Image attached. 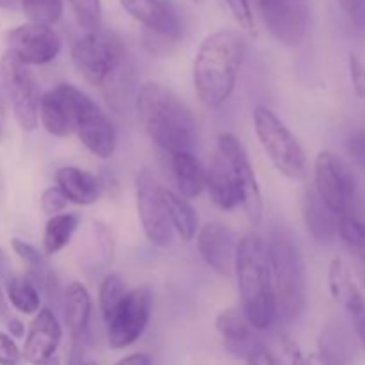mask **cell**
<instances>
[{
  "label": "cell",
  "mask_w": 365,
  "mask_h": 365,
  "mask_svg": "<svg viewBox=\"0 0 365 365\" xmlns=\"http://www.w3.org/2000/svg\"><path fill=\"white\" fill-rule=\"evenodd\" d=\"M11 246H13V252L31 267V273H41V271H45L46 267H48L46 266V260L45 257H43V253L38 252V250L32 245H29V242L21 241V239H13V241H11Z\"/></svg>",
  "instance_id": "35"
},
{
  "label": "cell",
  "mask_w": 365,
  "mask_h": 365,
  "mask_svg": "<svg viewBox=\"0 0 365 365\" xmlns=\"http://www.w3.org/2000/svg\"><path fill=\"white\" fill-rule=\"evenodd\" d=\"M303 220L307 230L321 245H330L337 234L339 217L321 202L316 191H307L303 200Z\"/></svg>",
  "instance_id": "24"
},
{
  "label": "cell",
  "mask_w": 365,
  "mask_h": 365,
  "mask_svg": "<svg viewBox=\"0 0 365 365\" xmlns=\"http://www.w3.org/2000/svg\"><path fill=\"white\" fill-rule=\"evenodd\" d=\"M217 153L223 157L230 168L239 189H241V207L253 227H259L264 214V200L250 157L242 143L230 132H221L217 135Z\"/></svg>",
  "instance_id": "11"
},
{
  "label": "cell",
  "mask_w": 365,
  "mask_h": 365,
  "mask_svg": "<svg viewBox=\"0 0 365 365\" xmlns=\"http://www.w3.org/2000/svg\"><path fill=\"white\" fill-rule=\"evenodd\" d=\"M328 285H330L331 298L351 316L362 312L365 309V299L362 291L356 285L351 271L346 266L341 257H335L328 269Z\"/></svg>",
  "instance_id": "21"
},
{
  "label": "cell",
  "mask_w": 365,
  "mask_h": 365,
  "mask_svg": "<svg viewBox=\"0 0 365 365\" xmlns=\"http://www.w3.org/2000/svg\"><path fill=\"white\" fill-rule=\"evenodd\" d=\"M20 6L31 24L52 27L63 16V0H20Z\"/></svg>",
  "instance_id": "32"
},
{
  "label": "cell",
  "mask_w": 365,
  "mask_h": 365,
  "mask_svg": "<svg viewBox=\"0 0 365 365\" xmlns=\"http://www.w3.org/2000/svg\"><path fill=\"white\" fill-rule=\"evenodd\" d=\"M91 296L81 282H70L63 294V316L71 339L77 344L91 319Z\"/></svg>",
  "instance_id": "20"
},
{
  "label": "cell",
  "mask_w": 365,
  "mask_h": 365,
  "mask_svg": "<svg viewBox=\"0 0 365 365\" xmlns=\"http://www.w3.org/2000/svg\"><path fill=\"white\" fill-rule=\"evenodd\" d=\"M61 339H63V330L56 314L50 309L38 310L29 327L21 356L31 365L46 362L56 355Z\"/></svg>",
  "instance_id": "17"
},
{
  "label": "cell",
  "mask_w": 365,
  "mask_h": 365,
  "mask_svg": "<svg viewBox=\"0 0 365 365\" xmlns=\"http://www.w3.org/2000/svg\"><path fill=\"white\" fill-rule=\"evenodd\" d=\"M6 296L7 302L18 310V312L31 316L39 310L41 298H39V289L34 282L25 274V277H9L6 278Z\"/></svg>",
  "instance_id": "30"
},
{
  "label": "cell",
  "mask_w": 365,
  "mask_h": 365,
  "mask_svg": "<svg viewBox=\"0 0 365 365\" xmlns=\"http://www.w3.org/2000/svg\"><path fill=\"white\" fill-rule=\"evenodd\" d=\"M114 365H152V359L145 355V353H134V355L123 356Z\"/></svg>",
  "instance_id": "43"
},
{
  "label": "cell",
  "mask_w": 365,
  "mask_h": 365,
  "mask_svg": "<svg viewBox=\"0 0 365 365\" xmlns=\"http://www.w3.org/2000/svg\"><path fill=\"white\" fill-rule=\"evenodd\" d=\"M53 89L66 107L71 132L93 155L110 159L116 150V130L106 113L75 86L63 82Z\"/></svg>",
  "instance_id": "6"
},
{
  "label": "cell",
  "mask_w": 365,
  "mask_h": 365,
  "mask_svg": "<svg viewBox=\"0 0 365 365\" xmlns=\"http://www.w3.org/2000/svg\"><path fill=\"white\" fill-rule=\"evenodd\" d=\"M39 121L43 128L53 138H68L71 134L70 118H68L66 107L63 100L56 93V89H50L45 95H41L39 102Z\"/></svg>",
  "instance_id": "28"
},
{
  "label": "cell",
  "mask_w": 365,
  "mask_h": 365,
  "mask_svg": "<svg viewBox=\"0 0 365 365\" xmlns=\"http://www.w3.org/2000/svg\"><path fill=\"white\" fill-rule=\"evenodd\" d=\"M21 360V351L18 349L13 337L0 331V365H18Z\"/></svg>",
  "instance_id": "40"
},
{
  "label": "cell",
  "mask_w": 365,
  "mask_h": 365,
  "mask_svg": "<svg viewBox=\"0 0 365 365\" xmlns=\"http://www.w3.org/2000/svg\"><path fill=\"white\" fill-rule=\"evenodd\" d=\"M302 365H337V364L330 362V360L324 359V356L319 355V353H312V355H309L303 359Z\"/></svg>",
  "instance_id": "46"
},
{
  "label": "cell",
  "mask_w": 365,
  "mask_h": 365,
  "mask_svg": "<svg viewBox=\"0 0 365 365\" xmlns=\"http://www.w3.org/2000/svg\"><path fill=\"white\" fill-rule=\"evenodd\" d=\"M245 56L246 41L234 29H221L203 39L192 64V84L207 107H220L230 98Z\"/></svg>",
  "instance_id": "3"
},
{
  "label": "cell",
  "mask_w": 365,
  "mask_h": 365,
  "mask_svg": "<svg viewBox=\"0 0 365 365\" xmlns=\"http://www.w3.org/2000/svg\"><path fill=\"white\" fill-rule=\"evenodd\" d=\"M120 4L152 36L168 43H177L182 38L180 16L170 0H120Z\"/></svg>",
  "instance_id": "16"
},
{
  "label": "cell",
  "mask_w": 365,
  "mask_h": 365,
  "mask_svg": "<svg viewBox=\"0 0 365 365\" xmlns=\"http://www.w3.org/2000/svg\"><path fill=\"white\" fill-rule=\"evenodd\" d=\"M349 78H351L353 91H355L356 98L362 103L365 109V66L362 61L355 56V53H349Z\"/></svg>",
  "instance_id": "38"
},
{
  "label": "cell",
  "mask_w": 365,
  "mask_h": 365,
  "mask_svg": "<svg viewBox=\"0 0 365 365\" xmlns=\"http://www.w3.org/2000/svg\"><path fill=\"white\" fill-rule=\"evenodd\" d=\"M237 242L235 232L217 221L203 225L196 234V245L203 262L221 277L234 274Z\"/></svg>",
  "instance_id": "15"
},
{
  "label": "cell",
  "mask_w": 365,
  "mask_h": 365,
  "mask_svg": "<svg viewBox=\"0 0 365 365\" xmlns=\"http://www.w3.org/2000/svg\"><path fill=\"white\" fill-rule=\"evenodd\" d=\"M205 189L217 209L234 210L241 205V189L223 157L217 153L205 170Z\"/></svg>",
  "instance_id": "18"
},
{
  "label": "cell",
  "mask_w": 365,
  "mask_h": 365,
  "mask_svg": "<svg viewBox=\"0 0 365 365\" xmlns=\"http://www.w3.org/2000/svg\"><path fill=\"white\" fill-rule=\"evenodd\" d=\"M39 365H61V359H59V356L53 355L52 359H48V360H46V362H43V364H39Z\"/></svg>",
  "instance_id": "51"
},
{
  "label": "cell",
  "mask_w": 365,
  "mask_h": 365,
  "mask_svg": "<svg viewBox=\"0 0 365 365\" xmlns=\"http://www.w3.org/2000/svg\"><path fill=\"white\" fill-rule=\"evenodd\" d=\"M349 20L359 29H365V0H335Z\"/></svg>",
  "instance_id": "42"
},
{
  "label": "cell",
  "mask_w": 365,
  "mask_h": 365,
  "mask_svg": "<svg viewBox=\"0 0 365 365\" xmlns=\"http://www.w3.org/2000/svg\"><path fill=\"white\" fill-rule=\"evenodd\" d=\"M0 271H2V277L6 280V273L9 271V260H7V255L2 248H0Z\"/></svg>",
  "instance_id": "49"
},
{
  "label": "cell",
  "mask_w": 365,
  "mask_h": 365,
  "mask_svg": "<svg viewBox=\"0 0 365 365\" xmlns=\"http://www.w3.org/2000/svg\"><path fill=\"white\" fill-rule=\"evenodd\" d=\"M56 184L66 196L68 203L93 205L100 198V180L95 175L75 166H64L56 171Z\"/></svg>",
  "instance_id": "19"
},
{
  "label": "cell",
  "mask_w": 365,
  "mask_h": 365,
  "mask_svg": "<svg viewBox=\"0 0 365 365\" xmlns=\"http://www.w3.org/2000/svg\"><path fill=\"white\" fill-rule=\"evenodd\" d=\"M41 210L46 214V216H56V214H61L68 207L66 196L63 195L57 185H52V187H46L45 191L41 192Z\"/></svg>",
  "instance_id": "37"
},
{
  "label": "cell",
  "mask_w": 365,
  "mask_h": 365,
  "mask_svg": "<svg viewBox=\"0 0 365 365\" xmlns=\"http://www.w3.org/2000/svg\"><path fill=\"white\" fill-rule=\"evenodd\" d=\"M316 195L337 217L351 216L359 200V187L351 170L334 152H321L314 163Z\"/></svg>",
  "instance_id": "9"
},
{
  "label": "cell",
  "mask_w": 365,
  "mask_h": 365,
  "mask_svg": "<svg viewBox=\"0 0 365 365\" xmlns=\"http://www.w3.org/2000/svg\"><path fill=\"white\" fill-rule=\"evenodd\" d=\"M71 61L78 75L91 86L102 89L109 106L120 113L130 88L127 50L121 39L110 32H103L102 29L86 32L71 48Z\"/></svg>",
  "instance_id": "4"
},
{
  "label": "cell",
  "mask_w": 365,
  "mask_h": 365,
  "mask_svg": "<svg viewBox=\"0 0 365 365\" xmlns=\"http://www.w3.org/2000/svg\"><path fill=\"white\" fill-rule=\"evenodd\" d=\"M337 234L349 252L365 264V221L355 216L339 217Z\"/></svg>",
  "instance_id": "33"
},
{
  "label": "cell",
  "mask_w": 365,
  "mask_h": 365,
  "mask_svg": "<svg viewBox=\"0 0 365 365\" xmlns=\"http://www.w3.org/2000/svg\"><path fill=\"white\" fill-rule=\"evenodd\" d=\"M81 248L82 252V266L89 267L93 273L106 269L110 262H113L114 253V242L113 234L109 228L100 221H93L89 225L86 235L81 237Z\"/></svg>",
  "instance_id": "22"
},
{
  "label": "cell",
  "mask_w": 365,
  "mask_h": 365,
  "mask_svg": "<svg viewBox=\"0 0 365 365\" xmlns=\"http://www.w3.org/2000/svg\"><path fill=\"white\" fill-rule=\"evenodd\" d=\"M163 198L168 210V217H170L171 228L177 232L182 241H192L200 230L198 214H196L195 207L184 196H180L178 192H173L171 189L166 187H163Z\"/></svg>",
  "instance_id": "26"
},
{
  "label": "cell",
  "mask_w": 365,
  "mask_h": 365,
  "mask_svg": "<svg viewBox=\"0 0 365 365\" xmlns=\"http://www.w3.org/2000/svg\"><path fill=\"white\" fill-rule=\"evenodd\" d=\"M0 81L16 123L20 125L21 130L34 132L39 125V102H41V91L36 75L27 64L6 50L0 59Z\"/></svg>",
  "instance_id": "8"
},
{
  "label": "cell",
  "mask_w": 365,
  "mask_h": 365,
  "mask_svg": "<svg viewBox=\"0 0 365 365\" xmlns=\"http://www.w3.org/2000/svg\"><path fill=\"white\" fill-rule=\"evenodd\" d=\"M25 334V327L24 323H21L20 319H14V317H11L9 321H7V335L13 339H21Z\"/></svg>",
  "instance_id": "45"
},
{
  "label": "cell",
  "mask_w": 365,
  "mask_h": 365,
  "mask_svg": "<svg viewBox=\"0 0 365 365\" xmlns=\"http://www.w3.org/2000/svg\"><path fill=\"white\" fill-rule=\"evenodd\" d=\"M273 271L277 310L285 321L298 319L307 307V273L299 246L285 230H277L267 242Z\"/></svg>",
  "instance_id": "5"
},
{
  "label": "cell",
  "mask_w": 365,
  "mask_h": 365,
  "mask_svg": "<svg viewBox=\"0 0 365 365\" xmlns=\"http://www.w3.org/2000/svg\"><path fill=\"white\" fill-rule=\"evenodd\" d=\"M139 123L164 152H191L198 143V123L187 103L168 86L146 82L135 98Z\"/></svg>",
  "instance_id": "1"
},
{
  "label": "cell",
  "mask_w": 365,
  "mask_h": 365,
  "mask_svg": "<svg viewBox=\"0 0 365 365\" xmlns=\"http://www.w3.org/2000/svg\"><path fill=\"white\" fill-rule=\"evenodd\" d=\"M319 355L337 365H348L355 359V342L341 327H328L319 337Z\"/></svg>",
  "instance_id": "29"
},
{
  "label": "cell",
  "mask_w": 365,
  "mask_h": 365,
  "mask_svg": "<svg viewBox=\"0 0 365 365\" xmlns=\"http://www.w3.org/2000/svg\"><path fill=\"white\" fill-rule=\"evenodd\" d=\"M78 225H81V216L75 212H61L50 217L43 234V248L46 255H56L66 248Z\"/></svg>",
  "instance_id": "27"
},
{
  "label": "cell",
  "mask_w": 365,
  "mask_h": 365,
  "mask_svg": "<svg viewBox=\"0 0 365 365\" xmlns=\"http://www.w3.org/2000/svg\"><path fill=\"white\" fill-rule=\"evenodd\" d=\"M246 365H284L277 355L262 342H255L245 356Z\"/></svg>",
  "instance_id": "39"
},
{
  "label": "cell",
  "mask_w": 365,
  "mask_h": 365,
  "mask_svg": "<svg viewBox=\"0 0 365 365\" xmlns=\"http://www.w3.org/2000/svg\"><path fill=\"white\" fill-rule=\"evenodd\" d=\"M191 2H200V0H191Z\"/></svg>",
  "instance_id": "53"
},
{
  "label": "cell",
  "mask_w": 365,
  "mask_h": 365,
  "mask_svg": "<svg viewBox=\"0 0 365 365\" xmlns=\"http://www.w3.org/2000/svg\"><path fill=\"white\" fill-rule=\"evenodd\" d=\"M70 365H98V364H96L95 360H89L86 359V356L78 355V353H73V355H71Z\"/></svg>",
  "instance_id": "48"
},
{
  "label": "cell",
  "mask_w": 365,
  "mask_h": 365,
  "mask_svg": "<svg viewBox=\"0 0 365 365\" xmlns=\"http://www.w3.org/2000/svg\"><path fill=\"white\" fill-rule=\"evenodd\" d=\"M171 170L177 182L178 195L185 200H195L205 189V170L191 152H180L171 155Z\"/></svg>",
  "instance_id": "25"
},
{
  "label": "cell",
  "mask_w": 365,
  "mask_h": 365,
  "mask_svg": "<svg viewBox=\"0 0 365 365\" xmlns=\"http://www.w3.org/2000/svg\"><path fill=\"white\" fill-rule=\"evenodd\" d=\"M216 330L223 339V344L232 355L242 356L250 351L253 342L252 327L246 321L245 314H239L235 309H225L216 317Z\"/></svg>",
  "instance_id": "23"
},
{
  "label": "cell",
  "mask_w": 365,
  "mask_h": 365,
  "mask_svg": "<svg viewBox=\"0 0 365 365\" xmlns=\"http://www.w3.org/2000/svg\"><path fill=\"white\" fill-rule=\"evenodd\" d=\"M353 317V324H355V331H356V337L360 339V342H362L364 349H365V309L362 312L355 314Z\"/></svg>",
  "instance_id": "44"
},
{
  "label": "cell",
  "mask_w": 365,
  "mask_h": 365,
  "mask_svg": "<svg viewBox=\"0 0 365 365\" xmlns=\"http://www.w3.org/2000/svg\"><path fill=\"white\" fill-rule=\"evenodd\" d=\"M135 203L146 239L159 248L170 246L173 241V228L164 205L163 185L146 168L135 177Z\"/></svg>",
  "instance_id": "12"
},
{
  "label": "cell",
  "mask_w": 365,
  "mask_h": 365,
  "mask_svg": "<svg viewBox=\"0 0 365 365\" xmlns=\"http://www.w3.org/2000/svg\"><path fill=\"white\" fill-rule=\"evenodd\" d=\"M346 150L351 155V159L365 170V128L353 132L346 141Z\"/></svg>",
  "instance_id": "41"
},
{
  "label": "cell",
  "mask_w": 365,
  "mask_h": 365,
  "mask_svg": "<svg viewBox=\"0 0 365 365\" xmlns=\"http://www.w3.org/2000/svg\"><path fill=\"white\" fill-rule=\"evenodd\" d=\"M18 4H20V0H0V7H4V9H13Z\"/></svg>",
  "instance_id": "50"
},
{
  "label": "cell",
  "mask_w": 365,
  "mask_h": 365,
  "mask_svg": "<svg viewBox=\"0 0 365 365\" xmlns=\"http://www.w3.org/2000/svg\"><path fill=\"white\" fill-rule=\"evenodd\" d=\"M267 31L282 45L296 46L309 31V0H255Z\"/></svg>",
  "instance_id": "13"
},
{
  "label": "cell",
  "mask_w": 365,
  "mask_h": 365,
  "mask_svg": "<svg viewBox=\"0 0 365 365\" xmlns=\"http://www.w3.org/2000/svg\"><path fill=\"white\" fill-rule=\"evenodd\" d=\"M2 271H0V319L7 316V302H6V296H4V289H2Z\"/></svg>",
  "instance_id": "47"
},
{
  "label": "cell",
  "mask_w": 365,
  "mask_h": 365,
  "mask_svg": "<svg viewBox=\"0 0 365 365\" xmlns=\"http://www.w3.org/2000/svg\"><path fill=\"white\" fill-rule=\"evenodd\" d=\"M127 292L128 291L127 287H125L123 278L116 273H109L102 282H100L98 305L103 317V323L113 316V312L118 309V305H120L121 299L125 298Z\"/></svg>",
  "instance_id": "31"
},
{
  "label": "cell",
  "mask_w": 365,
  "mask_h": 365,
  "mask_svg": "<svg viewBox=\"0 0 365 365\" xmlns=\"http://www.w3.org/2000/svg\"><path fill=\"white\" fill-rule=\"evenodd\" d=\"M77 18L78 27L86 32H96L102 27V4L100 0H68Z\"/></svg>",
  "instance_id": "34"
},
{
  "label": "cell",
  "mask_w": 365,
  "mask_h": 365,
  "mask_svg": "<svg viewBox=\"0 0 365 365\" xmlns=\"http://www.w3.org/2000/svg\"><path fill=\"white\" fill-rule=\"evenodd\" d=\"M0 139H2V125H0Z\"/></svg>",
  "instance_id": "52"
},
{
  "label": "cell",
  "mask_w": 365,
  "mask_h": 365,
  "mask_svg": "<svg viewBox=\"0 0 365 365\" xmlns=\"http://www.w3.org/2000/svg\"><path fill=\"white\" fill-rule=\"evenodd\" d=\"M7 52L31 66L48 64L59 56L61 38L52 27L38 24H25L11 29L6 34Z\"/></svg>",
  "instance_id": "14"
},
{
  "label": "cell",
  "mask_w": 365,
  "mask_h": 365,
  "mask_svg": "<svg viewBox=\"0 0 365 365\" xmlns=\"http://www.w3.org/2000/svg\"><path fill=\"white\" fill-rule=\"evenodd\" d=\"M234 273L239 284L242 314L252 330L264 331L273 327L278 316L277 294L269 250L262 235L248 232L239 239Z\"/></svg>",
  "instance_id": "2"
},
{
  "label": "cell",
  "mask_w": 365,
  "mask_h": 365,
  "mask_svg": "<svg viewBox=\"0 0 365 365\" xmlns=\"http://www.w3.org/2000/svg\"><path fill=\"white\" fill-rule=\"evenodd\" d=\"M253 125L260 146L284 177L302 180L307 175V153L287 125L267 107L253 110Z\"/></svg>",
  "instance_id": "7"
},
{
  "label": "cell",
  "mask_w": 365,
  "mask_h": 365,
  "mask_svg": "<svg viewBox=\"0 0 365 365\" xmlns=\"http://www.w3.org/2000/svg\"><path fill=\"white\" fill-rule=\"evenodd\" d=\"M227 6L230 9L234 20L239 24V27L248 32V34H255L257 29L252 0H227Z\"/></svg>",
  "instance_id": "36"
},
{
  "label": "cell",
  "mask_w": 365,
  "mask_h": 365,
  "mask_svg": "<svg viewBox=\"0 0 365 365\" xmlns=\"http://www.w3.org/2000/svg\"><path fill=\"white\" fill-rule=\"evenodd\" d=\"M153 307V292L148 285L125 294L113 316L106 321L107 342L113 349H125L139 341L148 327Z\"/></svg>",
  "instance_id": "10"
}]
</instances>
